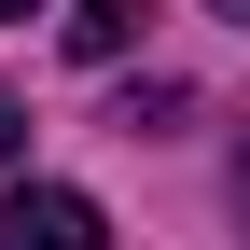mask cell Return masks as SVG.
<instances>
[{
    "label": "cell",
    "mask_w": 250,
    "mask_h": 250,
    "mask_svg": "<svg viewBox=\"0 0 250 250\" xmlns=\"http://www.w3.org/2000/svg\"><path fill=\"white\" fill-rule=\"evenodd\" d=\"M236 223H250V153H236Z\"/></svg>",
    "instance_id": "obj_4"
},
{
    "label": "cell",
    "mask_w": 250,
    "mask_h": 250,
    "mask_svg": "<svg viewBox=\"0 0 250 250\" xmlns=\"http://www.w3.org/2000/svg\"><path fill=\"white\" fill-rule=\"evenodd\" d=\"M0 14H42V0H0Z\"/></svg>",
    "instance_id": "obj_5"
},
{
    "label": "cell",
    "mask_w": 250,
    "mask_h": 250,
    "mask_svg": "<svg viewBox=\"0 0 250 250\" xmlns=\"http://www.w3.org/2000/svg\"><path fill=\"white\" fill-rule=\"evenodd\" d=\"M14 139H28V111H14V98H0V167H14Z\"/></svg>",
    "instance_id": "obj_3"
},
{
    "label": "cell",
    "mask_w": 250,
    "mask_h": 250,
    "mask_svg": "<svg viewBox=\"0 0 250 250\" xmlns=\"http://www.w3.org/2000/svg\"><path fill=\"white\" fill-rule=\"evenodd\" d=\"M208 14H250V0H208Z\"/></svg>",
    "instance_id": "obj_6"
},
{
    "label": "cell",
    "mask_w": 250,
    "mask_h": 250,
    "mask_svg": "<svg viewBox=\"0 0 250 250\" xmlns=\"http://www.w3.org/2000/svg\"><path fill=\"white\" fill-rule=\"evenodd\" d=\"M0 250H111V223L70 181H14V195H0Z\"/></svg>",
    "instance_id": "obj_1"
},
{
    "label": "cell",
    "mask_w": 250,
    "mask_h": 250,
    "mask_svg": "<svg viewBox=\"0 0 250 250\" xmlns=\"http://www.w3.org/2000/svg\"><path fill=\"white\" fill-rule=\"evenodd\" d=\"M153 0H70V56H125Z\"/></svg>",
    "instance_id": "obj_2"
}]
</instances>
